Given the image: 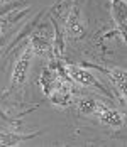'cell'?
Segmentation results:
<instances>
[{
    "label": "cell",
    "instance_id": "cell-1",
    "mask_svg": "<svg viewBox=\"0 0 127 147\" xmlns=\"http://www.w3.org/2000/svg\"><path fill=\"white\" fill-rule=\"evenodd\" d=\"M32 47L27 46L22 54L19 56L17 63L14 64V69H12V85L14 86H22L27 80V74H29V68H31V61H32Z\"/></svg>",
    "mask_w": 127,
    "mask_h": 147
},
{
    "label": "cell",
    "instance_id": "cell-2",
    "mask_svg": "<svg viewBox=\"0 0 127 147\" xmlns=\"http://www.w3.org/2000/svg\"><path fill=\"white\" fill-rule=\"evenodd\" d=\"M65 30H66V36H68L70 39H73V41H81V39H85L86 29H85L83 22H81L78 7H75V9L70 12V15L66 17Z\"/></svg>",
    "mask_w": 127,
    "mask_h": 147
},
{
    "label": "cell",
    "instance_id": "cell-3",
    "mask_svg": "<svg viewBox=\"0 0 127 147\" xmlns=\"http://www.w3.org/2000/svg\"><path fill=\"white\" fill-rule=\"evenodd\" d=\"M93 115H97V118H98V122L102 125H107V127H112V129H119V127L124 125V115L120 112L113 110V108H109V107L102 105V103L97 105V110H95Z\"/></svg>",
    "mask_w": 127,
    "mask_h": 147
},
{
    "label": "cell",
    "instance_id": "cell-4",
    "mask_svg": "<svg viewBox=\"0 0 127 147\" xmlns=\"http://www.w3.org/2000/svg\"><path fill=\"white\" fill-rule=\"evenodd\" d=\"M110 12L112 19L119 29L122 41H126V29H127V3L126 0H110Z\"/></svg>",
    "mask_w": 127,
    "mask_h": 147
},
{
    "label": "cell",
    "instance_id": "cell-5",
    "mask_svg": "<svg viewBox=\"0 0 127 147\" xmlns=\"http://www.w3.org/2000/svg\"><path fill=\"white\" fill-rule=\"evenodd\" d=\"M65 69H66V74H68V78L71 81H75L78 85H83V86H98L97 78L88 69H83L80 66H73V64H66Z\"/></svg>",
    "mask_w": 127,
    "mask_h": 147
},
{
    "label": "cell",
    "instance_id": "cell-6",
    "mask_svg": "<svg viewBox=\"0 0 127 147\" xmlns=\"http://www.w3.org/2000/svg\"><path fill=\"white\" fill-rule=\"evenodd\" d=\"M63 81H65V80H63L54 69H51V68H44L41 71V76H39V86H41L42 93H44L46 96H49Z\"/></svg>",
    "mask_w": 127,
    "mask_h": 147
},
{
    "label": "cell",
    "instance_id": "cell-7",
    "mask_svg": "<svg viewBox=\"0 0 127 147\" xmlns=\"http://www.w3.org/2000/svg\"><path fill=\"white\" fill-rule=\"evenodd\" d=\"M51 102L54 103L56 107H61V108H66L73 103V93H71V88L66 81H63L59 86H58L51 95H49Z\"/></svg>",
    "mask_w": 127,
    "mask_h": 147
},
{
    "label": "cell",
    "instance_id": "cell-8",
    "mask_svg": "<svg viewBox=\"0 0 127 147\" xmlns=\"http://www.w3.org/2000/svg\"><path fill=\"white\" fill-rule=\"evenodd\" d=\"M109 78L112 81V85L115 86V90L119 91L120 98L126 102L127 96V71L124 68H112L109 71Z\"/></svg>",
    "mask_w": 127,
    "mask_h": 147
},
{
    "label": "cell",
    "instance_id": "cell-9",
    "mask_svg": "<svg viewBox=\"0 0 127 147\" xmlns=\"http://www.w3.org/2000/svg\"><path fill=\"white\" fill-rule=\"evenodd\" d=\"M29 46L32 47V53L37 54V56H46V54L51 53V44L42 34H34L31 37V44Z\"/></svg>",
    "mask_w": 127,
    "mask_h": 147
},
{
    "label": "cell",
    "instance_id": "cell-10",
    "mask_svg": "<svg viewBox=\"0 0 127 147\" xmlns=\"http://www.w3.org/2000/svg\"><path fill=\"white\" fill-rule=\"evenodd\" d=\"M97 105H98V102L93 98H80L76 102V108L81 115H93L97 110Z\"/></svg>",
    "mask_w": 127,
    "mask_h": 147
},
{
    "label": "cell",
    "instance_id": "cell-11",
    "mask_svg": "<svg viewBox=\"0 0 127 147\" xmlns=\"http://www.w3.org/2000/svg\"><path fill=\"white\" fill-rule=\"evenodd\" d=\"M20 135H15L10 132H3L0 130V146H17L20 142Z\"/></svg>",
    "mask_w": 127,
    "mask_h": 147
},
{
    "label": "cell",
    "instance_id": "cell-12",
    "mask_svg": "<svg viewBox=\"0 0 127 147\" xmlns=\"http://www.w3.org/2000/svg\"><path fill=\"white\" fill-rule=\"evenodd\" d=\"M2 2H7V0H2Z\"/></svg>",
    "mask_w": 127,
    "mask_h": 147
}]
</instances>
